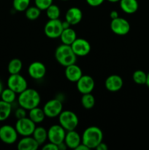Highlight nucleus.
I'll return each instance as SVG.
<instances>
[{"label":"nucleus","mask_w":149,"mask_h":150,"mask_svg":"<svg viewBox=\"0 0 149 150\" xmlns=\"http://www.w3.org/2000/svg\"><path fill=\"white\" fill-rule=\"evenodd\" d=\"M41 101L40 95L37 90L31 88H27L23 92L19 94L18 98V103L22 108L26 111L37 107Z\"/></svg>","instance_id":"obj_1"},{"label":"nucleus","mask_w":149,"mask_h":150,"mask_svg":"<svg viewBox=\"0 0 149 150\" xmlns=\"http://www.w3.org/2000/svg\"><path fill=\"white\" fill-rule=\"evenodd\" d=\"M81 139L82 143L90 149H96L103 140V133L99 127L90 126L83 131Z\"/></svg>","instance_id":"obj_2"},{"label":"nucleus","mask_w":149,"mask_h":150,"mask_svg":"<svg viewBox=\"0 0 149 150\" xmlns=\"http://www.w3.org/2000/svg\"><path fill=\"white\" fill-rule=\"evenodd\" d=\"M55 58L61 65L66 67L76 62L77 56L73 52L70 45L62 44L56 49Z\"/></svg>","instance_id":"obj_3"},{"label":"nucleus","mask_w":149,"mask_h":150,"mask_svg":"<svg viewBox=\"0 0 149 150\" xmlns=\"http://www.w3.org/2000/svg\"><path fill=\"white\" fill-rule=\"evenodd\" d=\"M59 125L62 126L67 131L75 130L79 123L77 114L72 111H62L58 116Z\"/></svg>","instance_id":"obj_4"},{"label":"nucleus","mask_w":149,"mask_h":150,"mask_svg":"<svg viewBox=\"0 0 149 150\" xmlns=\"http://www.w3.org/2000/svg\"><path fill=\"white\" fill-rule=\"evenodd\" d=\"M7 87L14 91L16 94H20L28 88L27 81L19 73L12 74L7 79Z\"/></svg>","instance_id":"obj_5"},{"label":"nucleus","mask_w":149,"mask_h":150,"mask_svg":"<svg viewBox=\"0 0 149 150\" xmlns=\"http://www.w3.org/2000/svg\"><path fill=\"white\" fill-rule=\"evenodd\" d=\"M15 127L18 135L22 136H29L33 134L34 130L36 127V124L29 117H26L18 120Z\"/></svg>","instance_id":"obj_6"},{"label":"nucleus","mask_w":149,"mask_h":150,"mask_svg":"<svg viewBox=\"0 0 149 150\" xmlns=\"http://www.w3.org/2000/svg\"><path fill=\"white\" fill-rule=\"evenodd\" d=\"M62 21L58 19L49 20L45 25L44 32L48 38L56 39L59 38L63 31Z\"/></svg>","instance_id":"obj_7"},{"label":"nucleus","mask_w":149,"mask_h":150,"mask_svg":"<svg viewBox=\"0 0 149 150\" xmlns=\"http://www.w3.org/2000/svg\"><path fill=\"white\" fill-rule=\"evenodd\" d=\"M43 111L47 117L55 118L58 117L63 111L62 102L57 98L50 100L44 105Z\"/></svg>","instance_id":"obj_8"},{"label":"nucleus","mask_w":149,"mask_h":150,"mask_svg":"<svg viewBox=\"0 0 149 150\" xmlns=\"http://www.w3.org/2000/svg\"><path fill=\"white\" fill-rule=\"evenodd\" d=\"M67 130L60 125H53L48 130V139L50 142L58 145L64 142Z\"/></svg>","instance_id":"obj_9"},{"label":"nucleus","mask_w":149,"mask_h":150,"mask_svg":"<svg viewBox=\"0 0 149 150\" xmlns=\"http://www.w3.org/2000/svg\"><path fill=\"white\" fill-rule=\"evenodd\" d=\"M110 26L112 32L120 36L127 35L130 31L129 23L124 18L118 17L115 19H112Z\"/></svg>","instance_id":"obj_10"},{"label":"nucleus","mask_w":149,"mask_h":150,"mask_svg":"<svg viewBox=\"0 0 149 150\" xmlns=\"http://www.w3.org/2000/svg\"><path fill=\"white\" fill-rule=\"evenodd\" d=\"M18 133L15 127L9 125L0 127V140L7 144H13L17 141Z\"/></svg>","instance_id":"obj_11"},{"label":"nucleus","mask_w":149,"mask_h":150,"mask_svg":"<svg viewBox=\"0 0 149 150\" xmlns=\"http://www.w3.org/2000/svg\"><path fill=\"white\" fill-rule=\"evenodd\" d=\"M70 46L77 57H85L88 55L91 48L89 41L83 38H77Z\"/></svg>","instance_id":"obj_12"},{"label":"nucleus","mask_w":149,"mask_h":150,"mask_svg":"<svg viewBox=\"0 0 149 150\" xmlns=\"http://www.w3.org/2000/svg\"><path fill=\"white\" fill-rule=\"evenodd\" d=\"M77 89L82 95L91 93L95 86V82L93 78L89 75H83L80 79L76 82Z\"/></svg>","instance_id":"obj_13"},{"label":"nucleus","mask_w":149,"mask_h":150,"mask_svg":"<svg viewBox=\"0 0 149 150\" xmlns=\"http://www.w3.org/2000/svg\"><path fill=\"white\" fill-rule=\"evenodd\" d=\"M28 73L31 78L35 80H39L45 77L46 74V67L41 62H33L29 64Z\"/></svg>","instance_id":"obj_14"},{"label":"nucleus","mask_w":149,"mask_h":150,"mask_svg":"<svg viewBox=\"0 0 149 150\" xmlns=\"http://www.w3.org/2000/svg\"><path fill=\"white\" fill-rule=\"evenodd\" d=\"M124 85L123 79L118 75H110L106 79L105 82V88L109 92H115L119 91Z\"/></svg>","instance_id":"obj_15"},{"label":"nucleus","mask_w":149,"mask_h":150,"mask_svg":"<svg viewBox=\"0 0 149 150\" xmlns=\"http://www.w3.org/2000/svg\"><path fill=\"white\" fill-rule=\"evenodd\" d=\"M83 18V13L80 8L77 7H70L67 10L65 14V20L71 26L80 23Z\"/></svg>","instance_id":"obj_16"},{"label":"nucleus","mask_w":149,"mask_h":150,"mask_svg":"<svg viewBox=\"0 0 149 150\" xmlns=\"http://www.w3.org/2000/svg\"><path fill=\"white\" fill-rule=\"evenodd\" d=\"M65 76L69 81L77 82L83 76V71L78 65L74 64L67 66L65 68Z\"/></svg>","instance_id":"obj_17"},{"label":"nucleus","mask_w":149,"mask_h":150,"mask_svg":"<svg viewBox=\"0 0 149 150\" xmlns=\"http://www.w3.org/2000/svg\"><path fill=\"white\" fill-rule=\"evenodd\" d=\"M64 143L70 149H75L77 146L82 143L81 136L74 130L67 131L66 133Z\"/></svg>","instance_id":"obj_18"},{"label":"nucleus","mask_w":149,"mask_h":150,"mask_svg":"<svg viewBox=\"0 0 149 150\" xmlns=\"http://www.w3.org/2000/svg\"><path fill=\"white\" fill-rule=\"evenodd\" d=\"M39 144L33 136H23L22 139L18 143V149L19 150H37L39 148Z\"/></svg>","instance_id":"obj_19"},{"label":"nucleus","mask_w":149,"mask_h":150,"mask_svg":"<svg viewBox=\"0 0 149 150\" xmlns=\"http://www.w3.org/2000/svg\"><path fill=\"white\" fill-rule=\"evenodd\" d=\"M119 4L121 10L127 14L136 13L139 7L137 0H120Z\"/></svg>","instance_id":"obj_20"},{"label":"nucleus","mask_w":149,"mask_h":150,"mask_svg":"<svg viewBox=\"0 0 149 150\" xmlns=\"http://www.w3.org/2000/svg\"><path fill=\"white\" fill-rule=\"evenodd\" d=\"M59 38L62 44L71 45L72 42L77 39V34L72 28L70 27L63 29Z\"/></svg>","instance_id":"obj_21"},{"label":"nucleus","mask_w":149,"mask_h":150,"mask_svg":"<svg viewBox=\"0 0 149 150\" xmlns=\"http://www.w3.org/2000/svg\"><path fill=\"white\" fill-rule=\"evenodd\" d=\"M29 118L32 121H33L35 124L42 122L46 117L43 111V108H40L38 106L29 110Z\"/></svg>","instance_id":"obj_22"},{"label":"nucleus","mask_w":149,"mask_h":150,"mask_svg":"<svg viewBox=\"0 0 149 150\" xmlns=\"http://www.w3.org/2000/svg\"><path fill=\"white\" fill-rule=\"evenodd\" d=\"M32 136L40 146L44 144L48 139V130L43 127H36Z\"/></svg>","instance_id":"obj_23"},{"label":"nucleus","mask_w":149,"mask_h":150,"mask_svg":"<svg viewBox=\"0 0 149 150\" xmlns=\"http://www.w3.org/2000/svg\"><path fill=\"white\" fill-rule=\"evenodd\" d=\"M12 112L11 103L0 100V122L4 121L10 116Z\"/></svg>","instance_id":"obj_24"},{"label":"nucleus","mask_w":149,"mask_h":150,"mask_svg":"<svg viewBox=\"0 0 149 150\" xmlns=\"http://www.w3.org/2000/svg\"><path fill=\"white\" fill-rule=\"evenodd\" d=\"M22 67H23V63L21 60L15 58L10 60L7 65V70L10 75L18 74V73H20Z\"/></svg>","instance_id":"obj_25"},{"label":"nucleus","mask_w":149,"mask_h":150,"mask_svg":"<svg viewBox=\"0 0 149 150\" xmlns=\"http://www.w3.org/2000/svg\"><path fill=\"white\" fill-rule=\"evenodd\" d=\"M81 104L86 109H91L95 105V98L91 93L83 94L81 98Z\"/></svg>","instance_id":"obj_26"},{"label":"nucleus","mask_w":149,"mask_h":150,"mask_svg":"<svg viewBox=\"0 0 149 150\" xmlns=\"http://www.w3.org/2000/svg\"><path fill=\"white\" fill-rule=\"evenodd\" d=\"M1 98L3 101L4 102L9 103H13L16 98V93L10 89V88L7 87V89H3L2 92L1 94Z\"/></svg>","instance_id":"obj_27"},{"label":"nucleus","mask_w":149,"mask_h":150,"mask_svg":"<svg viewBox=\"0 0 149 150\" xmlns=\"http://www.w3.org/2000/svg\"><path fill=\"white\" fill-rule=\"evenodd\" d=\"M46 11V15L49 20H54V19H58L61 15V11H60L59 7L56 4H52L50 7L45 10Z\"/></svg>","instance_id":"obj_28"},{"label":"nucleus","mask_w":149,"mask_h":150,"mask_svg":"<svg viewBox=\"0 0 149 150\" xmlns=\"http://www.w3.org/2000/svg\"><path fill=\"white\" fill-rule=\"evenodd\" d=\"M41 10L36 6L29 7L25 10V15L28 19L31 21H34L37 19L40 16Z\"/></svg>","instance_id":"obj_29"},{"label":"nucleus","mask_w":149,"mask_h":150,"mask_svg":"<svg viewBox=\"0 0 149 150\" xmlns=\"http://www.w3.org/2000/svg\"><path fill=\"white\" fill-rule=\"evenodd\" d=\"M132 79L134 83H136L137 84H145L146 79H147V73H145L141 70H137L133 73Z\"/></svg>","instance_id":"obj_30"},{"label":"nucleus","mask_w":149,"mask_h":150,"mask_svg":"<svg viewBox=\"0 0 149 150\" xmlns=\"http://www.w3.org/2000/svg\"><path fill=\"white\" fill-rule=\"evenodd\" d=\"M30 2L31 0H13V8L18 12H25V10L29 7Z\"/></svg>","instance_id":"obj_31"},{"label":"nucleus","mask_w":149,"mask_h":150,"mask_svg":"<svg viewBox=\"0 0 149 150\" xmlns=\"http://www.w3.org/2000/svg\"><path fill=\"white\" fill-rule=\"evenodd\" d=\"M53 0H34V4L39 10H45L48 7L53 4Z\"/></svg>","instance_id":"obj_32"},{"label":"nucleus","mask_w":149,"mask_h":150,"mask_svg":"<svg viewBox=\"0 0 149 150\" xmlns=\"http://www.w3.org/2000/svg\"><path fill=\"white\" fill-rule=\"evenodd\" d=\"M15 116L17 118V120L24 118L26 117V110L20 106V108H17V110L15 112Z\"/></svg>","instance_id":"obj_33"},{"label":"nucleus","mask_w":149,"mask_h":150,"mask_svg":"<svg viewBox=\"0 0 149 150\" xmlns=\"http://www.w3.org/2000/svg\"><path fill=\"white\" fill-rule=\"evenodd\" d=\"M43 150H58V145L55 144L53 143H51L49 142V143L44 144L43 147H42Z\"/></svg>","instance_id":"obj_34"},{"label":"nucleus","mask_w":149,"mask_h":150,"mask_svg":"<svg viewBox=\"0 0 149 150\" xmlns=\"http://www.w3.org/2000/svg\"><path fill=\"white\" fill-rule=\"evenodd\" d=\"M87 4L91 7H98L105 1V0H86Z\"/></svg>","instance_id":"obj_35"},{"label":"nucleus","mask_w":149,"mask_h":150,"mask_svg":"<svg viewBox=\"0 0 149 150\" xmlns=\"http://www.w3.org/2000/svg\"><path fill=\"white\" fill-rule=\"evenodd\" d=\"M108 149V146H107L106 144H105L104 142H101L99 145L96 147V150H107Z\"/></svg>","instance_id":"obj_36"},{"label":"nucleus","mask_w":149,"mask_h":150,"mask_svg":"<svg viewBox=\"0 0 149 150\" xmlns=\"http://www.w3.org/2000/svg\"><path fill=\"white\" fill-rule=\"evenodd\" d=\"M76 150H89V147L87 146H86L85 144H83V143H81L80 144H79L78 146H77V148L75 149Z\"/></svg>","instance_id":"obj_37"},{"label":"nucleus","mask_w":149,"mask_h":150,"mask_svg":"<svg viewBox=\"0 0 149 150\" xmlns=\"http://www.w3.org/2000/svg\"><path fill=\"white\" fill-rule=\"evenodd\" d=\"M110 16L111 19H115L116 18L119 17V16H118V12L115 11V10H112V11L110 12Z\"/></svg>","instance_id":"obj_38"},{"label":"nucleus","mask_w":149,"mask_h":150,"mask_svg":"<svg viewBox=\"0 0 149 150\" xmlns=\"http://www.w3.org/2000/svg\"><path fill=\"white\" fill-rule=\"evenodd\" d=\"M58 150H65L67 149V146L66 145V144L64 142H62V143L59 144H58Z\"/></svg>","instance_id":"obj_39"},{"label":"nucleus","mask_w":149,"mask_h":150,"mask_svg":"<svg viewBox=\"0 0 149 150\" xmlns=\"http://www.w3.org/2000/svg\"><path fill=\"white\" fill-rule=\"evenodd\" d=\"M70 26L71 25L70 24V23H68V22L67 21H62V26H63V29H67V28H70Z\"/></svg>","instance_id":"obj_40"},{"label":"nucleus","mask_w":149,"mask_h":150,"mask_svg":"<svg viewBox=\"0 0 149 150\" xmlns=\"http://www.w3.org/2000/svg\"><path fill=\"white\" fill-rule=\"evenodd\" d=\"M145 85L149 88V73L147 74V79H146Z\"/></svg>","instance_id":"obj_41"},{"label":"nucleus","mask_w":149,"mask_h":150,"mask_svg":"<svg viewBox=\"0 0 149 150\" xmlns=\"http://www.w3.org/2000/svg\"><path fill=\"white\" fill-rule=\"evenodd\" d=\"M3 84H2V83H1V80H0V95H1V92H2V91H3Z\"/></svg>","instance_id":"obj_42"},{"label":"nucleus","mask_w":149,"mask_h":150,"mask_svg":"<svg viewBox=\"0 0 149 150\" xmlns=\"http://www.w3.org/2000/svg\"><path fill=\"white\" fill-rule=\"evenodd\" d=\"M108 1H110V2L115 3V2H118V1H119L120 0H108Z\"/></svg>","instance_id":"obj_43"},{"label":"nucleus","mask_w":149,"mask_h":150,"mask_svg":"<svg viewBox=\"0 0 149 150\" xmlns=\"http://www.w3.org/2000/svg\"><path fill=\"white\" fill-rule=\"evenodd\" d=\"M61 1H69V0H61Z\"/></svg>","instance_id":"obj_44"},{"label":"nucleus","mask_w":149,"mask_h":150,"mask_svg":"<svg viewBox=\"0 0 149 150\" xmlns=\"http://www.w3.org/2000/svg\"><path fill=\"white\" fill-rule=\"evenodd\" d=\"M0 127H1V125H0Z\"/></svg>","instance_id":"obj_45"}]
</instances>
